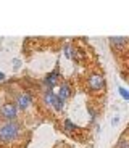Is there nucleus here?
Returning <instances> with one entry per match:
<instances>
[{"label": "nucleus", "mask_w": 129, "mask_h": 148, "mask_svg": "<svg viewBox=\"0 0 129 148\" xmlns=\"http://www.w3.org/2000/svg\"><path fill=\"white\" fill-rule=\"evenodd\" d=\"M23 134V127L18 121H8L0 126V142L2 143H13Z\"/></svg>", "instance_id": "1"}, {"label": "nucleus", "mask_w": 129, "mask_h": 148, "mask_svg": "<svg viewBox=\"0 0 129 148\" xmlns=\"http://www.w3.org/2000/svg\"><path fill=\"white\" fill-rule=\"evenodd\" d=\"M18 114H19V108L16 106L15 101H5V103L0 106V118L3 119L5 122L16 121Z\"/></svg>", "instance_id": "2"}, {"label": "nucleus", "mask_w": 129, "mask_h": 148, "mask_svg": "<svg viewBox=\"0 0 129 148\" xmlns=\"http://www.w3.org/2000/svg\"><path fill=\"white\" fill-rule=\"evenodd\" d=\"M15 103H16V106L19 108V111H29L31 108H32V105H34L31 92H28V90L18 92L16 97H15Z\"/></svg>", "instance_id": "3"}, {"label": "nucleus", "mask_w": 129, "mask_h": 148, "mask_svg": "<svg viewBox=\"0 0 129 148\" xmlns=\"http://www.w3.org/2000/svg\"><path fill=\"white\" fill-rule=\"evenodd\" d=\"M87 89L90 92H100L105 89V77L100 73H92L87 77Z\"/></svg>", "instance_id": "4"}, {"label": "nucleus", "mask_w": 129, "mask_h": 148, "mask_svg": "<svg viewBox=\"0 0 129 148\" xmlns=\"http://www.w3.org/2000/svg\"><path fill=\"white\" fill-rule=\"evenodd\" d=\"M42 101H44V105L47 108L55 110L57 105H58V101H60V97L57 95V93L53 92L52 89H45L44 93H42Z\"/></svg>", "instance_id": "5"}, {"label": "nucleus", "mask_w": 129, "mask_h": 148, "mask_svg": "<svg viewBox=\"0 0 129 148\" xmlns=\"http://www.w3.org/2000/svg\"><path fill=\"white\" fill-rule=\"evenodd\" d=\"M57 95H58L61 100L66 101L68 98L73 95V89H71L70 82H61V84H60V87H58V92H57Z\"/></svg>", "instance_id": "6"}, {"label": "nucleus", "mask_w": 129, "mask_h": 148, "mask_svg": "<svg viewBox=\"0 0 129 148\" xmlns=\"http://www.w3.org/2000/svg\"><path fill=\"white\" fill-rule=\"evenodd\" d=\"M110 42H111V45H115V47H118V48H123V47H128L129 45L128 37H110Z\"/></svg>", "instance_id": "7"}, {"label": "nucleus", "mask_w": 129, "mask_h": 148, "mask_svg": "<svg viewBox=\"0 0 129 148\" xmlns=\"http://www.w3.org/2000/svg\"><path fill=\"white\" fill-rule=\"evenodd\" d=\"M44 85L47 87V89L53 90V87L57 85V71H55V73H52V74H48L47 77L44 79Z\"/></svg>", "instance_id": "8"}, {"label": "nucleus", "mask_w": 129, "mask_h": 148, "mask_svg": "<svg viewBox=\"0 0 129 148\" xmlns=\"http://www.w3.org/2000/svg\"><path fill=\"white\" fill-rule=\"evenodd\" d=\"M118 148H129V137L128 135H123L118 140Z\"/></svg>", "instance_id": "9"}, {"label": "nucleus", "mask_w": 129, "mask_h": 148, "mask_svg": "<svg viewBox=\"0 0 129 148\" xmlns=\"http://www.w3.org/2000/svg\"><path fill=\"white\" fill-rule=\"evenodd\" d=\"M73 130H76V126L70 119H65V132H73Z\"/></svg>", "instance_id": "10"}, {"label": "nucleus", "mask_w": 129, "mask_h": 148, "mask_svg": "<svg viewBox=\"0 0 129 148\" xmlns=\"http://www.w3.org/2000/svg\"><path fill=\"white\" fill-rule=\"evenodd\" d=\"M119 92H121V95H123V98L124 100H129V92L126 89H119Z\"/></svg>", "instance_id": "11"}, {"label": "nucleus", "mask_w": 129, "mask_h": 148, "mask_svg": "<svg viewBox=\"0 0 129 148\" xmlns=\"http://www.w3.org/2000/svg\"><path fill=\"white\" fill-rule=\"evenodd\" d=\"M5 79V76H3V73H0V81H3Z\"/></svg>", "instance_id": "12"}]
</instances>
